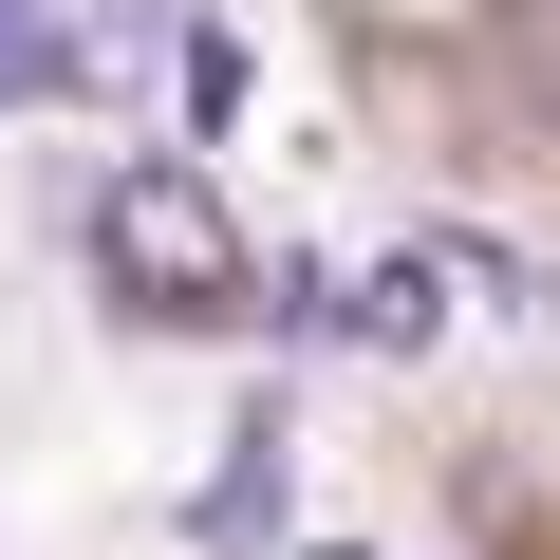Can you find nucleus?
Returning <instances> with one entry per match:
<instances>
[{
	"instance_id": "f257e3e1",
	"label": "nucleus",
	"mask_w": 560,
	"mask_h": 560,
	"mask_svg": "<svg viewBox=\"0 0 560 560\" xmlns=\"http://www.w3.org/2000/svg\"><path fill=\"white\" fill-rule=\"evenodd\" d=\"M94 261H113V300L131 318H261V261H243V224H224V187L206 168H113L94 187Z\"/></svg>"
},
{
	"instance_id": "f03ea898",
	"label": "nucleus",
	"mask_w": 560,
	"mask_h": 560,
	"mask_svg": "<svg viewBox=\"0 0 560 560\" xmlns=\"http://www.w3.org/2000/svg\"><path fill=\"white\" fill-rule=\"evenodd\" d=\"M448 300H467V243H393V261L337 280V337H355V355H430Z\"/></svg>"
},
{
	"instance_id": "7ed1b4c3",
	"label": "nucleus",
	"mask_w": 560,
	"mask_h": 560,
	"mask_svg": "<svg viewBox=\"0 0 560 560\" xmlns=\"http://www.w3.org/2000/svg\"><path fill=\"white\" fill-rule=\"evenodd\" d=\"M168 113H187V131H224V113H243V38H224V20H187V57H168Z\"/></svg>"
},
{
	"instance_id": "20e7f679",
	"label": "nucleus",
	"mask_w": 560,
	"mask_h": 560,
	"mask_svg": "<svg viewBox=\"0 0 560 560\" xmlns=\"http://www.w3.org/2000/svg\"><path fill=\"white\" fill-rule=\"evenodd\" d=\"M57 38H75V0H0V113L57 94Z\"/></svg>"
}]
</instances>
